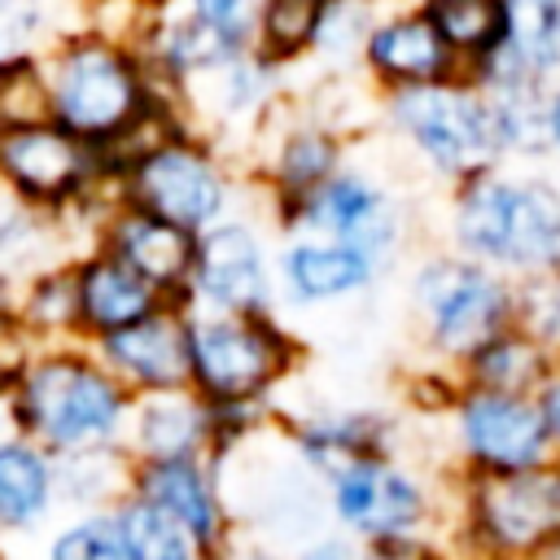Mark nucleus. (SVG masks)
<instances>
[{
    "label": "nucleus",
    "mask_w": 560,
    "mask_h": 560,
    "mask_svg": "<svg viewBox=\"0 0 560 560\" xmlns=\"http://www.w3.org/2000/svg\"><path fill=\"white\" fill-rule=\"evenodd\" d=\"M35 66L44 88V114L83 144H92L105 158L109 175L136 149L188 122L184 105L153 83L140 48L127 35L79 22L57 31Z\"/></svg>",
    "instance_id": "1"
},
{
    "label": "nucleus",
    "mask_w": 560,
    "mask_h": 560,
    "mask_svg": "<svg viewBox=\"0 0 560 560\" xmlns=\"http://www.w3.org/2000/svg\"><path fill=\"white\" fill-rule=\"evenodd\" d=\"M538 109L542 101H499L459 74L385 92L376 96L372 118L416 171L442 188H455L459 179L503 162H542Z\"/></svg>",
    "instance_id": "2"
},
{
    "label": "nucleus",
    "mask_w": 560,
    "mask_h": 560,
    "mask_svg": "<svg viewBox=\"0 0 560 560\" xmlns=\"http://www.w3.org/2000/svg\"><path fill=\"white\" fill-rule=\"evenodd\" d=\"M438 245L525 280L560 267V171L547 162H503L446 188Z\"/></svg>",
    "instance_id": "3"
},
{
    "label": "nucleus",
    "mask_w": 560,
    "mask_h": 560,
    "mask_svg": "<svg viewBox=\"0 0 560 560\" xmlns=\"http://www.w3.org/2000/svg\"><path fill=\"white\" fill-rule=\"evenodd\" d=\"M4 402L9 424L48 455L122 446L131 416V394L105 372L88 341L35 346L13 372Z\"/></svg>",
    "instance_id": "4"
},
{
    "label": "nucleus",
    "mask_w": 560,
    "mask_h": 560,
    "mask_svg": "<svg viewBox=\"0 0 560 560\" xmlns=\"http://www.w3.org/2000/svg\"><path fill=\"white\" fill-rule=\"evenodd\" d=\"M407 315L424 363L459 368L481 341L516 324V280L446 249L416 245L402 262Z\"/></svg>",
    "instance_id": "5"
},
{
    "label": "nucleus",
    "mask_w": 560,
    "mask_h": 560,
    "mask_svg": "<svg viewBox=\"0 0 560 560\" xmlns=\"http://www.w3.org/2000/svg\"><path fill=\"white\" fill-rule=\"evenodd\" d=\"M114 192L118 201H131L192 236L254 201L245 162L192 122L136 149L114 171Z\"/></svg>",
    "instance_id": "6"
},
{
    "label": "nucleus",
    "mask_w": 560,
    "mask_h": 560,
    "mask_svg": "<svg viewBox=\"0 0 560 560\" xmlns=\"http://www.w3.org/2000/svg\"><path fill=\"white\" fill-rule=\"evenodd\" d=\"M302 337L284 315L188 311V389L214 411H276L302 372Z\"/></svg>",
    "instance_id": "7"
},
{
    "label": "nucleus",
    "mask_w": 560,
    "mask_h": 560,
    "mask_svg": "<svg viewBox=\"0 0 560 560\" xmlns=\"http://www.w3.org/2000/svg\"><path fill=\"white\" fill-rule=\"evenodd\" d=\"M324 516L354 542L376 538H442L451 521L455 477L407 451L363 455L332 468L324 481Z\"/></svg>",
    "instance_id": "8"
},
{
    "label": "nucleus",
    "mask_w": 560,
    "mask_h": 560,
    "mask_svg": "<svg viewBox=\"0 0 560 560\" xmlns=\"http://www.w3.org/2000/svg\"><path fill=\"white\" fill-rule=\"evenodd\" d=\"M0 188L57 214L83 249L92 245L101 214L118 201L105 158L52 118L0 127Z\"/></svg>",
    "instance_id": "9"
},
{
    "label": "nucleus",
    "mask_w": 560,
    "mask_h": 560,
    "mask_svg": "<svg viewBox=\"0 0 560 560\" xmlns=\"http://www.w3.org/2000/svg\"><path fill=\"white\" fill-rule=\"evenodd\" d=\"M276 236H324L359 249L381 280L402 271L416 249V219L407 197L368 162L350 158L319 188L271 214Z\"/></svg>",
    "instance_id": "10"
},
{
    "label": "nucleus",
    "mask_w": 560,
    "mask_h": 560,
    "mask_svg": "<svg viewBox=\"0 0 560 560\" xmlns=\"http://www.w3.org/2000/svg\"><path fill=\"white\" fill-rule=\"evenodd\" d=\"M551 538H560V464L455 477L446 551L464 560H534Z\"/></svg>",
    "instance_id": "11"
},
{
    "label": "nucleus",
    "mask_w": 560,
    "mask_h": 560,
    "mask_svg": "<svg viewBox=\"0 0 560 560\" xmlns=\"http://www.w3.org/2000/svg\"><path fill=\"white\" fill-rule=\"evenodd\" d=\"M433 424L451 477H503L551 464V438L534 394H499L459 381Z\"/></svg>",
    "instance_id": "12"
},
{
    "label": "nucleus",
    "mask_w": 560,
    "mask_h": 560,
    "mask_svg": "<svg viewBox=\"0 0 560 560\" xmlns=\"http://www.w3.org/2000/svg\"><path fill=\"white\" fill-rule=\"evenodd\" d=\"M179 302L206 315L276 311V228L258 197L197 236L192 271Z\"/></svg>",
    "instance_id": "13"
},
{
    "label": "nucleus",
    "mask_w": 560,
    "mask_h": 560,
    "mask_svg": "<svg viewBox=\"0 0 560 560\" xmlns=\"http://www.w3.org/2000/svg\"><path fill=\"white\" fill-rule=\"evenodd\" d=\"M350 158H354V131L328 118L319 105H298L289 96L249 144L245 179L271 219L276 210L293 206L328 175H337Z\"/></svg>",
    "instance_id": "14"
},
{
    "label": "nucleus",
    "mask_w": 560,
    "mask_h": 560,
    "mask_svg": "<svg viewBox=\"0 0 560 560\" xmlns=\"http://www.w3.org/2000/svg\"><path fill=\"white\" fill-rule=\"evenodd\" d=\"M289 70L271 66L262 52H232L201 79H192L179 96L184 118L236 153V144H254L258 131L276 118V109L293 96ZM241 158V153H236Z\"/></svg>",
    "instance_id": "15"
},
{
    "label": "nucleus",
    "mask_w": 560,
    "mask_h": 560,
    "mask_svg": "<svg viewBox=\"0 0 560 560\" xmlns=\"http://www.w3.org/2000/svg\"><path fill=\"white\" fill-rule=\"evenodd\" d=\"M276 438L293 455V464L319 481L350 459L411 446L402 411L363 407V402H315L298 411L276 407Z\"/></svg>",
    "instance_id": "16"
},
{
    "label": "nucleus",
    "mask_w": 560,
    "mask_h": 560,
    "mask_svg": "<svg viewBox=\"0 0 560 560\" xmlns=\"http://www.w3.org/2000/svg\"><path fill=\"white\" fill-rule=\"evenodd\" d=\"M131 494L162 508L201 556H223V547L241 534L219 455L131 459Z\"/></svg>",
    "instance_id": "17"
},
{
    "label": "nucleus",
    "mask_w": 560,
    "mask_h": 560,
    "mask_svg": "<svg viewBox=\"0 0 560 560\" xmlns=\"http://www.w3.org/2000/svg\"><path fill=\"white\" fill-rule=\"evenodd\" d=\"M459 74H464L459 61L451 57L446 39L438 35L420 0H394L372 13L363 48H359V79L372 88V96L424 88V83H442Z\"/></svg>",
    "instance_id": "18"
},
{
    "label": "nucleus",
    "mask_w": 560,
    "mask_h": 560,
    "mask_svg": "<svg viewBox=\"0 0 560 560\" xmlns=\"http://www.w3.org/2000/svg\"><path fill=\"white\" fill-rule=\"evenodd\" d=\"M381 271L350 245L324 236H276V311L311 315L368 298Z\"/></svg>",
    "instance_id": "19"
},
{
    "label": "nucleus",
    "mask_w": 560,
    "mask_h": 560,
    "mask_svg": "<svg viewBox=\"0 0 560 560\" xmlns=\"http://www.w3.org/2000/svg\"><path fill=\"white\" fill-rule=\"evenodd\" d=\"M92 350L131 398L188 389V306L162 302L153 315L92 341Z\"/></svg>",
    "instance_id": "20"
},
{
    "label": "nucleus",
    "mask_w": 560,
    "mask_h": 560,
    "mask_svg": "<svg viewBox=\"0 0 560 560\" xmlns=\"http://www.w3.org/2000/svg\"><path fill=\"white\" fill-rule=\"evenodd\" d=\"M92 245H101L122 267H131L166 302L184 298V284H188V271H192V249H197L192 232H184V228H175V223L131 206V201H114L101 214V223L92 232Z\"/></svg>",
    "instance_id": "21"
},
{
    "label": "nucleus",
    "mask_w": 560,
    "mask_h": 560,
    "mask_svg": "<svg viewBox=\"0 0 560 560\" xmlns=\"http://www.w3.org/2000/svg\"><path fill=\"white\" fill-rule=\"evenodd\" d=\"M61 516L57 499V459L22 438L18 429L0 433V551L26 560L44 529Z\"/></svg>",
    "instance_id": "22"
},
{
    "label": "nucleus",
    "mask_w": 560,
    "mask_h": 560,
    "mask_svg": "<svg viewBox=\"0 0 560 560\" xmlns=\"http://www.w3.org/2000/svg\"><path fill=\"white\" fill-rule=\"evenodd\" d=\"M70 280H74V315H79V341H101L144 315H153L166 298L144 284L131 267H122L114 254L101 245H88L70 258Z\"/></svg>",
    "instance_id": "23"
},
{
    "label": "nucleus",
    "mask_w": 560,
    "mask_h": 560,
    "mask_svg": "<svg viewBox=\"0 0 560 560\" xmlns=\"http://www.w3.org/2000/svg\"><path fill=\"white\" fill-rule=\"evenodd\" d=\"M122 451L131 459L219 455V416L192 389H166V394L131 398Z\"/></svg>",
    "instance_id": "24"
},
{
    "label": "nucleus",
    "mask_w": 560,
    "mask_h": 560,
    "mask_svg": "<svg viewBox=\"0 0 560 560\" xmlns=\"http://www.w3.org/2000/svg\"><path fill=\"white\" fill-rule=\"evenodd\" d=\"M79 249L83 245L70 236V228L57 214L35 210L0 188V306H9L31 276L70 262Z\"/></svg>",
    "instance_id": "25"
},
{
    "label": "nucleus",
    "mask_w": 560,
    "mask_h": 560,
    "mask_svg": "<svg viewBox=\"0 0 560 560\" xmlns=\"http://www.w3.org/2000/svg\"><path fill=\"white\" fill-rule=\"evenodd\" d=\"M556 359L516 324L481 341L455 372L464 385L477 389H499V394H538V385L551 376Z\"/></svg>",
    "instance_id": "26"
},
{
    "label": "nucleus",
    "mask_w": 560,
    "mask_h": 560,
    "mask_svg": "<svg viewBox=\"0 0 560 560\" xmlns=\"http://www.w3.org/2000/svg\"><path fill=\"white\" fill-rule=\"evenodd\" d=\"M61 512H114L131 494V455L122 446L52 455Z\"/></svg>",
    "instance_id": "27"
},
{
    "label": "nucleus",
    "mask_w": 560,
    "mask_h": 560,
    "mask_svg": "<svg viewBox=\"0 0 560 560\" xmlns=\"http://www.w3.org/2000/svg\"><path fill=\"white\" fill-rule=\"evenodd\" d=\"M13 324L26 332L31 346H57V341H79V315H74V280L70 262L44 267L31 276L13 302H9Z\"/></svg>",
    "instance_id": "28"
},
{
    "label": "nucleus",
    "mask_w": 560,
    "mask_h": 560,
    "mask_svg": "<svg viewBox=\"0 0 560 560\" xmlns=\"http://www.w3.org/2000/svg\"><path fill=\"white\" fill-rule=\"evenodd\" d=\"M332 0H262L258 9V35L254 52H262L280 70H298L311 61V48L319 39L324 13Z\"/></svg>",
    "instance_id": "29"
},
{
    "label": "nucleus",
    "mask_w": 560,
    "mask_h": 560,
    "mask_svg": "<svg viewBox=\"0 0 560 560\" xmlns=\"http://www.w3.org/2000/svg\"><path fill=\"white\" fill-rule=\"evenodd\" d=\"M446 39L459 70H477L503 39V4L499 0H420Z\"/></svg>",
    "instance_id": "30"
},
{
    "label": "nucleus",
    "mask_w": 560,
    "mask_h": 560,
    "mask_svg": "<svg viewBox=\"0 0 560 560\" xmlns=\"http://www.w3.org/2000/svg\"><path fill=\"white\" fill-rule=\"evenodd\" d=\"M114 529H118L127 560H197L201 556L192 547V538L162 508H153L140 494H127L114 508Z\"/></svg>",
    "instance_id": "31"
},
{
    "label": "nucleus",
    "mask_w": 560,
    "mask_h": 560,
    "mask_svg": "<svg viewBox=\"0 0 560 560\" xmlns=\"http://www.w3.org/2000/svg\"><path fill=\"white\" fill-rule=\"evenodd\" d=\"M26 560H127L114 512H61Z\"/></svg>",
    "instance_id": "32"
},
{
    "label": "nucleus",
    "mask_w": 560,
    "mask_h": 560,
    "mask_svg": "<svg viewBox=\"0 0 560 560\" xmlns=\"http://www.w3.org/2000/svg\"><path fill=\"white\" fill-rule=\"evenodd\" d=\"M52 4L48 0H0V70L26 57H39L57 39Z\"/></svg>",
    "instance_id": "33"
},
{
    "label": "nucleus",
    "mask_w": 560,
    "mask_h": 560,
    "mask_svg": "<svg viewBox=\"0 0 560 560\" xmlns=\"http://www.w3.org/2000/svg\"><path fill=\"white\" fill-rule=\"evenodd\" d=\"M516 328L560 363V267L516 280Z\"/></svg>",
    "instance_id": "34"
},
{
    "label": "nucleus",
    "mask_w": 560,
    "mask_h": 560,
    "mask_svg": "<svg viewBox=\"0 0 560 560\" xmlns=\"http://www.w3.org/2000/svg\"><path fill=\"white\" fill-rule=\"evenodd\" d=\"M175 9L188 13L228 52H249L254 48L262 0H175Z\"/></svg>",
    "instance_id": "35"
},
{
    "label": "nucleus",
    "mask_w": 560,
    "mask_h": 560,
    "mask_svg": "<svg viewBox=\"0 0 560 560\" xmlns=\"http://www.w3.org/2000/svg\"><path fill=\"white\" fill-rule=\"evenodd\" d=\"M442 538H376L359 542V560H442Z\"/></svg>",
    "instance_id": "36"
},
{
    "label": "nucleus",
    "mask_w": 560,
    "mask_h": 560,
    "mask_svg": "<svg viewBox=\"0 0 560 560\" xmlns=\"http://www.w3.org/2000/svg\"><path fill=\"white\" fill-rule=\"evenodd\" d=\"M289 560H359V542L346 538L341 529L324 525L311 538H302L298 547H289Z\"/></svg>",
    "instance_id": "37"
},
{
    "label": "nucleus",
    "mask_w": 560,
    "mask_h": 560,
    "mask_svg": "<svg viewBox=\"0 0 560 560\" xmlns=\"http://www.w3.org/2000/svg\"><path fill=\"white\" fill-rule=\"evenodd\" d=\"M171 4H175V0H92V18L118 13V18H122V31H127V35H136L144 18H153V13L171 9ZM92 18H88V22H92Z\"/></svg>",
    "instance_id": "38"
},
{
    "label": "nucleus",
    "mask_w": 560,
    "mask_h": 560,
    "mask_svg": "<svg viewBox=\"0 0 560 560\" xmlns=\"http://www.w3.org/2000/svg\"><path fill=\"white\" fill-rule=\"evenodd\" d=\"M538 122H542V162L560 171V79H556V83L542 92Z\"/></svg>",
    "instance_id": "39"
},
{
    "label": "nucleus",
    "mask_w": 560,
    "mask_h": 560,
    "mask_svg": "<svg viewBox=\"0 0 560 560\" xmlns=\"http://www.w3.org/2000/svg\"><path fill=\"white\" fill-rule=\"evenodd\" d=\"M219 560H289V547H280V542H271V538H262V534L241 529V534L223 547Z\"/></svg>",
    "instance_id": "40"
},
{
    "label": "nucleus",
    "mask_w": 560,
    "mask_h": 560,
    "mask_svg": "<svg viewBox=\"0 0 560 560\" xmlns=\"http://www.w3.org/2000/svg\"><path fill=\"white\" fill-rule=\"evenodd\" d=\"M538 407H542V424L551 438V464H560V363L551 368V376L538 385Z\"/></svg>",
    "instance_id": "41"
},
{
    "label": "nucleus",
    "mask_w": 560,
    "mask_h": 560,
    "mask_svg": "<svg viewBox=\"0 0 560 560\" xmlns=\"http://www.w3.org/2000/svg\"><path fill=\"white\" fill-rule=\"evenodd\" d=\"M337 4H354V9H385V4H394V0H337Z\"/></svg>",
    "instance_id": "42"
},
{
    "label": "nucleus",
    "mask_w": 560,
    "mask_h": 560,
    "mask_svg": "<svg viewBox=\"0 0 560 560\" xmlns=\"http://www.w3.org/2000/svg\"><path fill=\"white\" fill-rule=\"evenodd\" d=\"M534 560H560V538H551V542H547V547H542Z\"/></svg>",
    "instance_id": "43"
},
{
    "label": "nucleus",
    "mask_w": 560,
    "mask_h": 560,
    "mask_svg": "<svg viewBox=\"0 0 560 560\" xmlns=\"http://www.w3.org/2000/svg\"><path fill=\"white\" fill-rule=\"evenodd\" d=\"M446 547V542H442ZM442 560H464V556H455V551H442Z\"/></svg>",
    "instance_id": "44"
},
{
    "label": "nucleus",
    "mask_w": 560,
    "mask_h": 560,
    "mask_svg": "<svg viewBox=\"0 0 560 560\" xmlns=\"http://www.w3.org/2000/svg\"><path fill=\"white\" fill-rule=\"evenodd\" d=\"M197 560H219V556H197Z\"/></svg>",
    "instance_id": "45"
},
{
    "label": "nucleus",
    "mask_w": 560,
    "mask_h": 560,
    "mask_svg": "<svg viewBox=\"0 0 560 560\" xmlns=\"http://www.w3.org/2000/svg\"><path fill=\"white\" fill-rule=\"evenodd\" d=\"M0 560H13V556H4V551H0Z\"/></svg>",
    "instance_id": "46"
}]
</instances>
